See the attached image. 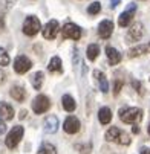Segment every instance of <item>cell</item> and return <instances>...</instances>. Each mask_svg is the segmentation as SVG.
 Listing matches in <instances>:
<instances>
[{
    "label": "cell",
    "instance_id": "cell-1",
    "mask_svg": "<svg viewBox=\"0 0 150 154\" xmlns=\"http://www.w3.org/2000/svg\"><path fill=\"white\" fill-rule=\"evenodd\" d=\"M106 140L109 142H116L120 145H129L130 143V137L127 133H124L123 130H120L118 127H112L106 131Z\"/></svg>",
    "mask_w": 150,
    "mask_h": 154
},
{
    "label": "cell",
    "instance_id": "cell-2",
    "mask_svg": "<svg viewBox=\"0 0 150 154\" xmlns=\"http://www.w3.org/2000/svg\"><path fill=\"white\" fill-rule=\"evenodd\" d=\"M120 119L126 124H135L142 119V110L136 107H129L120 110Z\"/></svg>",
    "mask_w": 150,
    "mask_h": 154
},
{
    "label": "cell",
    "instance_id": "cell-3",
    "mask_svg": "<svg viewBox=\"0 0 150 154\" xmlns=\"http://www.w3.org/2000/svg\"><path fill=\"white\" fill-rule=\"evenodd\" d=\"M41 29V25H40V20L35 17V15H28L23 21V32L28 35V37H34L35 34H38V31Z\"/></svg>",
    "mask_w": 150,
    "mask_h": 154
},
{
    "label": "cell",
    "instance_id": "cell-4",
    "mask_svg": "<svg viewBox=\"0 0 150 154\" xmlns=\"http://www.w3.org/2000/svg\"><path fill=\"white\" fill-rule=\"evenodd\" d=\"M23 133H25V130H23V127H21V125L12 127V130L9 131V134L6 136V146L11 148V149L15 148V146L18 145L21 136H23Z\"/></svg>",
    "mask_w": 150,
    "mask_h": 154
},
{
    "label": "cell",
    "instance_id": "cell-5",
    "mask_svg": "<svg viewBox=\"0 0 150 154\" xmlns=\"http://www.w3.org/2000/svg\"><path fill=\"white\" fill-rule=\"evenodd\" d=\"M49 107H51V101L45 95H38L32 101V110H34V113H37V115H41V113L48 112Z\"/></svg>",
    "mask_w": 150,
    "mask_h": 154
},
{
    "label": "cell",
    "instance_id": "cell-6",
    "mask_svg": "<svg viewBox=\"0 0 150 154\" xmlns=\"http://www.w3.org/2000/svg\"><path fill=\"white\" fill-rule=\"evenodd\" d=\"M61 35L63 38H71V40H80L81 37V29L74 25V23H66L61 29Z\"/></svg>",
    "mask_w": 150,
    "mask_h": 154
},
{
    "label": "cell",
    "instance_id": "cell-7",
    "mask_svg": "<svg viewBox=\"0 0 150 154\" xmlns=\"http://www.w3.org/2000/svg\"><path fill=\"white\" fill-rule=\"evenodd\" d=\"M31 67H32V63H31V60L26 58L25 55L17 57L15 61H14V70H15L17 73H20V75H21V73H26Z\"/></svg>",
    "mask_w": 150,
    "mask_h": 154
},
{
    "label": "cell",
    "instance_id": "cell-8",
    "mask_svg": "<svg viewBox=\"0 0 150 154\" xmlns=\"http://www.w3.org/2000/svg\"><path fill=\"white\" fill-rule=\"evenodd\" d=\"M135 11H136V5L135 3H130L127 6V9L118 17V25L121 26V28H126V26H129V23L132 21V18H133V14H135Z\"/></svg>",
    "mask_w": 150,
    "mask_h": 154
},
{
    "label": "cell",
    "instance_id": "cell-9",
    "mask_svg": "<svg viewBox=\"0 0 150 154\" xmlns=\"http://www.w3.org/2000/svg\"><path fill=\"white\" fill-rule=\"evenodd\" d=\"M63 130L66 131L68 134H75L80 131V121L75 116H69L63 124Z\"/></svg>",
    "mask_w": 150,
    "mask_h": 154
},
{
    "label": "cell",
    "instance_id": "cell-10",
    "mask_svg": "<svg viewBox=\"0 0 150 154\" xmlns=\"http://www.w3.org/2000/svg\"><path fill=\"white\" fill-rule=\"evenodd\" d=\"M58 29H60L58 21L57 20H51V21L46 23V26L43 28V37H45L46 40H52V38H55Z\"/></svg>",
    "mask_w": 150,
    "mask_h": 154
},
{
    "label": "cell",
    "instance_id": "cell-11",
    "mask_svg": "<svg viewBox=\"0 0 150 154\" xmlns=\"http://www.w3.org/2000/svg\"><path fill=\"white\" fill-rule=\"evenodd\" d=\"M112 32H113V23H112L110 20H103L101 23H100V26H98V35L101 38L107 40V38L112 35Z\"/></svg>",
    "mask_w": 150,
    "mask_h": 154
},
{
    "label": "cell",
    "instance_id": "cell-12",
    "mask_svg": "<svg viewBox=\"0 0 150 154\" xmlns=\"http://www.w3.org/2000/svg\"><path fill=\"white\" fill-rule=\"evenodd\" d=\"M144 28H142V25L141 23H135V25H132V28L129 29V34H127V38L130 40V41H139L141 40V37H142V34H144V31H142Z\"/></svg>",
    "mask_w": 150,
    "mask_h": 154
},
{
    "label": "cell",
    "instance_id": "cell-13",
    "mask_svg": "<svg viewBox=\"0 0 150 154\" xmlns=\"http://www.w3.org/2000/svg\"><path fill=\"white\" fill-rule=\"evenodd\" d=\"M58 130V119L57 116H48L45 121V131L48 134H54Z\"/></svg>",
    "mask_w": 150,
    "mask_h": 154
},
{
    "label": "cell",
    "instance_id": "cell-14",
    "mask_svg": "<svg viewBox=\"0 0 150 154\" xmlns=\"http://www.w3.org/2000/svg\"><path fill=\"white\" fill-rule=\"evenodd\" d=\"M0 118L5 119V121H9V119L14 118V108L8 102H2V104H0Z\"/></svg>",
    "mask_w": 150,
    "mask_h": 154
},
{
    "label": "cell",
    "instance_id": "cell-15",
    "mask_svg": "<svg viewBox=\"0 0 150 154\" xmlns=\"http://www.w3.org/2000/svg\"><path fill=\"white\" fill-rule=\"evenodd\" d=\"M106 55H107V58H109V63H110L112 66H115V64H118V63L121 61V54H120L115 48H112V46H107V48H106Z\"/></svg>",
    "mask_w": 150,
    "mask_h": 154
},
{
    "label": "cell",
    "instance_id": "cell-16",
    "mask_svg": "<svg viewBox=\"0 0 150 154\" xmlns=\"http://www.w3.org/2000/svg\"><path fill=\"white\" fill-rule=\"evenodd\" d=\"M98 119L103 125H107L110 121H112V112H110V108L109 107H103L100 108V112H98Z\"/></svg>",
    "mask_w": 150,
    "mask_h": 154
},
{
    "label": "cell",
    "instance_id": "cell-17",
    "mask_svg": "<svg viewBox=\"0 0 150 154\" xmlns=\"http://www.w3.org/2000/svg\"><path fill=\"white\" fill-rule=\"evenodd\" d=\"M9 93H11V96H12L15 101H18V102H23L25 98H26V90L23 89V87H20V85H14Z\"/></svg>",
    "mask_w": 150,
    "mask_h": 154
},
{
    "label": "cell",
    "instance_id": "cell-18",
    "mask_svg": "<svg viewBox=\"0 0 150 154\" xmlns=\"http://www.w3.org/2000/svg\"><path fill=\"white\" fill-rule=\"evenodd\" d=\"M94 75H95V78H97V81H98V84H100V90H101L103 93H107V92H109V82H107L104 73L100 72V70H95Z\"/></svg>",
    "mask_w": 150,
    "mask_h": 154
},
{
    "label": "cell",
    "instance_id": "cell-19",
    "mask_svg": "<svg viewBox=\"0 0 150 154\" xmlns=\"http://www.w3.org/2000/svg\"><path fill=\"white\" fill-rule=\"evenodd\" d=\"M150 52V43L148 45H142V46H136L133 49L129 51V57L133 58V57H139V55H144V54H148Z\"/></svg>",
    "mask_w": 150,
    "mask_h": 154
},
{
    "label": "cell",
    "instance_id": "cell-20",
    "mask_svg": "<svg viewBox=\"0 0 150 154\" xmlns=\"http://www.w3.org/2000/svg\"><path fill=\"white\" fill-rule=\"evenodd\" d=\"M61 104H63V108L66 110V112H74L75 107H77V102H75L74 98L69 96V95H64V96L61 98Z\"/></svg>",
    "mask_w": 150,
    "mask_h": 154
},
{
    "label": "cell",
    "instance_id": "cell-21",
    "mask_svg": "<svg viewBox=\"0 0 150 154\" xmlns=\"http://www.w3.org/2000/svg\"><path fill=\"white\" fill-rule=\"evenodd\" d=\"M48 70H49V72H58V73H61V72H63V67H61V60H60L58 57L51 58V61H49V64H48Z\"/></svg>",
    "mask_w": 150,
    "mask_h": 154
},
{
    "label": "cell",
    "instance_id": "cell-22",
    "mask_svg": "<svg viewBox=\"0 0 150 154\" xmlns=\"http://www.w3.org/2000/svg\"><path fill=\"white\" fill-rule=\"evenodd\" d=\"M43 78H45V75H43V72H35L32 76H31V84L35 90H40L41 89V84H43Z\"/></svg>",
    "mask_w": 150,
    "mask_h": 154
},
{
    "label": "cell",
    "instance_id": "cell-23",
    "mask_svg": "<svg viewBox=\"0 0 150 154\" xmlns=\"http://www.w3.org/2000/svg\"><path fill=\"white\" fill-rule=\"evenodd\" d=\"M98 54H100V46H98V45H89V46H88V51H86L88 60H91V61L97 60Z\"/></svg>",
    "mask_w": 150,
    "mask_h": 154
},
{
    "label": "cell",
    "instance_id": "cell-24",
    "mask_svg": "<svg viewBox=\"0 0 150 154\" xmlns=\"http://www.w3.org/2000/svg\"><path fill=\"white\" fill-rule=\"evenodd\" d=\"M38 154H57V149L52 143L45 142V143H41V146L38 149Z\"/></svg>",
    "mask_w": 150,
    "mask_h": 154
},
{
    "label": "cell",
    "instance_id": "cell-25",
    "mask_svg": "<svg viewBox=\"0 0 150 154\" xmlns=\"http://www.w3.org/2000/svg\"><path fill=\"white\" fill-rule=\"evenodd\" d=\"M100 11H101V3H100V2H94V3H91L89 8H88V12H89L91 15H95V14H98Z\"/></svg>",
    "mask_w": 150,
    "mask_h": 154
},
{
    "label": "cell",
    "instance_id": "cell-26",
    "mask_svg": "<svg viewBox=\"0 0 150 154\" xmlns=\"http://www.w3.org/2000/svg\"><path fill=\"white\" fill-rule=\"evenodd\" d=\"M9 64V55L3 48H0V66H8Z\"/></svg>",
    "mask_w": 150,
    "mask_h": 154
},
{
    "label": "cell",
    "instance_id": "cell-27",
    "mask_svg": "<svg viewBox=\"0 0 150 154\" xmlns=\"http://www.w3.org/2000/svg\"><path fill=\"white\" fill-rule=\"evenodd\" d=\"M15 2H17V0H2L0 5H2V9L3 11H8V9H11L15 5Z\"/></svg>",
    "mask_w": 150,
    "mask_h": 154
},
{
    "label": "cell",
    "instance_id": "cell-28",
    "mask_svg": "<svg viewBox=\"0 0 150 154\" xmlns=\"http://www.w3.org/2000/svg\"><path fill=\"white\" fill-rule=\"evenodd\" d=\"M121 87H123V82H121V81H116V82H115V90H113V93H115V95H118V93H120Z\"/></svg>",
    "mask_w": 150,
    "mask_h": 154
},
{
    "label": "cell",
    "instance_id": "cell-29",
    "mask_svg": "<svg viewBox=\"0 0 150 154\" xmlns=\"http://www.w3.org/2000/svg\"><path fill=\"white\" fill-rule=\"evenodd\" d=\"M5 119H2L0 118V134H3L5 131H6V125H5V122H3Z\"/></svg>",
    "mask_w": 150,
    "mask_h": 154
},
{
    "label": "cell",
    "instance_id": "cell-30",
    "mask_svg": "<svg viewBox=\"0 0 150 154\" xmlns=\"http://www.w3.org/2000/svg\"><path fill=\"white\" fill-rule=\"evenodd\" d=\"M6 81V73L2 70V69H0V84H3Z\"/></svg>",
    "mask_w": 150,
    "mask_h": 154
},
{
    "label": "cell",
    "instance_id": "cell-31",
    "mask_svg": "<svg viewBox=\"0 0 150 154\" xmlns=\"http://www.w3.org/2000/svg\"><path fill=\"white\" fill-rule=\"evenodd\" d=\"M132 84H133V87H135V89L138 90V93H142V89H141V84H139L138 81H133Z\"/></svg>",
    "mask_w": 150,
    "mask_h": 154
},
{
    "label": "cell",
    "instance_id": "cell-32",
    "mask_svg": "<svg viewBox=\"0 0 150 154\" xmlns=\"http://www.w3.org/2000/svg\"><path fill=\"white\" fill-rule=\"evenodd\" d=\"M120 2L121 0H110V8H116L120 5Z\"/></svg>",
    "mask_w": 150,
    "mask_h": 154
},
{
    "label": "cell",
    "instance_id": "cell-33",
    "mask_svg": "<svg viewBox=\"0 0 150 154\" xmlns=\"http://www.w3.org/2000/svg\"><path fill=\"white\" fill-rule=\"evenodd\" d=\"M141 154H150V148H147V146L141 148Z\"/></svg>",
    "mask_w": 150,
    "mask_h": 154
},
{
    "label": "cell",
    "instance_id": "cell-34",
    "mask_svg": "<svg viewBox=\"0 0 150 154\" xmlns=\"http://www.w3.org/2000/svg\"><path fill=\"white\" fill-rule=\"evenodd\" d=\"M25 115H28V112H25V110H21V112H20V119H23V118H25Z\"/></svg>",
    "mask_w": 150,
    "mask_h": 154
},
{
    "label": "cell",
    "instance_id": "cell-35",
    "mask_svg": "<svg viewBox=\"0 0 150 154\" xmlns=\"http://www.w3.org/2000/svg\"><path fill=\"white\" fill-rule=\"evenodd\" d=\"M133 133H135V134H136V133H139V128H138V127H136V125H135V127H133Z\"/></svg>",
    "mask_w": 150,
    "mask_h": 154
},
{
    "label": "cell",
    "instance_id": "cell-36",
    "mask_svg": "<svg viewBox=\"0 0 150 154\" xmlns=\"http://www.w3.org/2000/svg\"><path fill=\"white\" fill-rule=\"evenodd\" d=\"M147 130H148V134H150V124H148V128Z\"/></svg>",
    "mask_w": 150,
    "mask_h": 154
}]
</instances>
